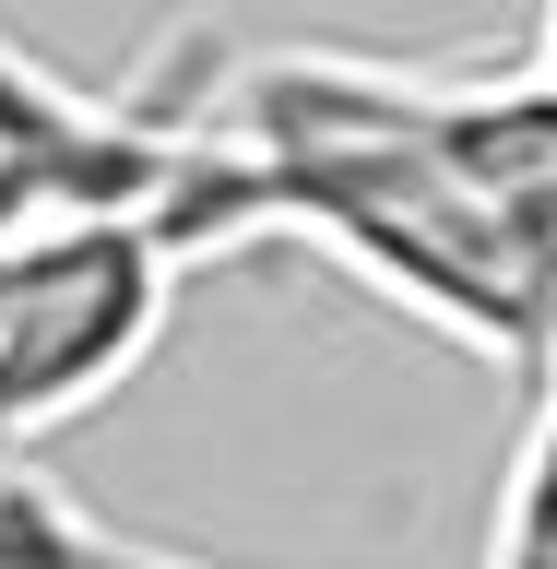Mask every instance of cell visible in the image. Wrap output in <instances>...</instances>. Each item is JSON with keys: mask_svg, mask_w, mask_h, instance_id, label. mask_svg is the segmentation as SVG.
<instances>
[{"mask_svg": "<svg viewBox=\"0 0 557 569\" xmlns=\"http://www.w3.org/2000/svg\"><path fill=\"white\" fill-rule=\"evenodd\" d=\"M167 309H178V249L142 213L36 226L0 273V451H36L71 416H96L167 345Z\"/></svg>", "mask_w": 557, "mask_h": 569, "instance_id": "1", "label": "cell"}, {"mask_svg": "<svg viewBox=\"0 0 557 569\" xmlns=\"http://www.w3.org/2000/svg\"><path fill=\"white\" fill-rule=\"evenodd\" d=\"M487 569H557V356L534 368V427L510 451V487H498Z\"/></svg>", "mask_w": 557, "mask_h": 569, "instance_id": "3", "label": "cell"}, {"mask_svg": "<svg viewBox=\"0 0 557 569\" xmlns=\"http://www.w3.org/2000/svg\"><path fill=\"white\" fill-rule=\"evenodd\" d=\"M534 71H546V83H557V0H546V60H534Z\"/></svg>", "mask_w": 557, "mask_h": 569, "instance_id": "5", "label": "cell"}, {"mask_svg": "<svg viewBox=\"0 0 557 569\" xmlns=\"http://www.w3.org/2000/svg\"><path fill=\"white\" fill-rule=\"evenodd\" d=\"M0 569H213V558H178V546L96 522L71 487H48V475H24L0 451Z\"/></svg>", "mask_w": 557, "mask_h": 569, "instance_id": "2", "label": "cell"}, {"mask_svg": "<svg viewBox=\"0 0 557 569\" xmlns=\"http://www.w3.org/2000/svg\"><path fill=\"white\" fill-rule=\"evenodd\" d=\"M24 238H36V213L12 202V190H0V273H12V249H24Z\"/></svg>", "mask_w": 557, "mask_h": 569, "instance_id": "4", "label": "cell"}]
</instances>
